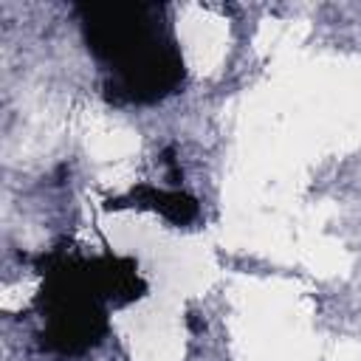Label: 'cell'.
<instances>
[{
    "mask_svg": "<svg viewBox=\"0 0 361 361\" xmlns=\"http://www.w3.org/2000/svg\"><path fill=\"white\" fill-rule=\"evenodd\" d=\"M161 161L169 166V180H172V183H178L183 175H180V169H178V164H175V149H172V147H166V149H164V155H161Z\"/></svg>",
    "mask_w": 361,
    "mask_h": 361,
    "instance_id": "cell-5",
    "label": "cell"
},
{
    "mask_svg": "<svg viewBox=\"0 0 361 361\" xmlns=\"http://www.w3.org/2000/svg\"><path fill=\"white\" fill-rule=\"evenodd\" d=\"M90 265H93L96 285H99L102 296L107 299V305L124 307V305H130L147 293V282L138 276L135 259L102 254V257H90Z\"/></svg>",
    "mask_w": 361,
    "mask_h": 361,
    "instance_id": "cell-3",
    "label": "cell"
},
{
    "mask_svg": "<svg viewBox=\"0 0 361 361\" xmlns=\"http://www.w3.org/2000/svg\"><path fill=\"white\" fill-rule=\"evenodd\" d=\"M85 42L104 68V96L113 104H155L172 96L186 65L161 3H79Z\"/></svg>",
    "mask_w": 361,
    "mask_h": 361,
    "instance_id": "cell-1",
    "label": "cell"
},
{
    "mask_svg": "<svg viewBox=\"0 0 361 361\" xmlns=\"http://www.w3.org/2000/svg\"><path fill=\"white\" fill-rule=\"evenodd\" d=\"M121 206L155 209V212H161L175 226H189L200 214V206H197V200L192 195H186L180 189L166 192V189H155V186H147V183L135 186L127 197H110V200H104V209L107 212L110 209H121Z\"/></svg>",
    "mask_w": 361,
    "mask_h": 361,
    "instance_id": "cell-4",
    "label": "cell"
},
{
    "mask_svg": "<svg viewBox=\"0 0 361 361\" xmlns=\"http://www.w3.org/2000/svg\"><path fill=\"white\" fill-rule=\"evenodd\" d=\"M42 285L37 310L42 316V347L59 355H82L107 336V299L102 296L87 257L51 248L34 257Z\"/></svg>",
    "mask_w": 361,
    "mask_h": 361,
    "instance_id": "cell-2",
    "label": "cell"
}]
</instances>
